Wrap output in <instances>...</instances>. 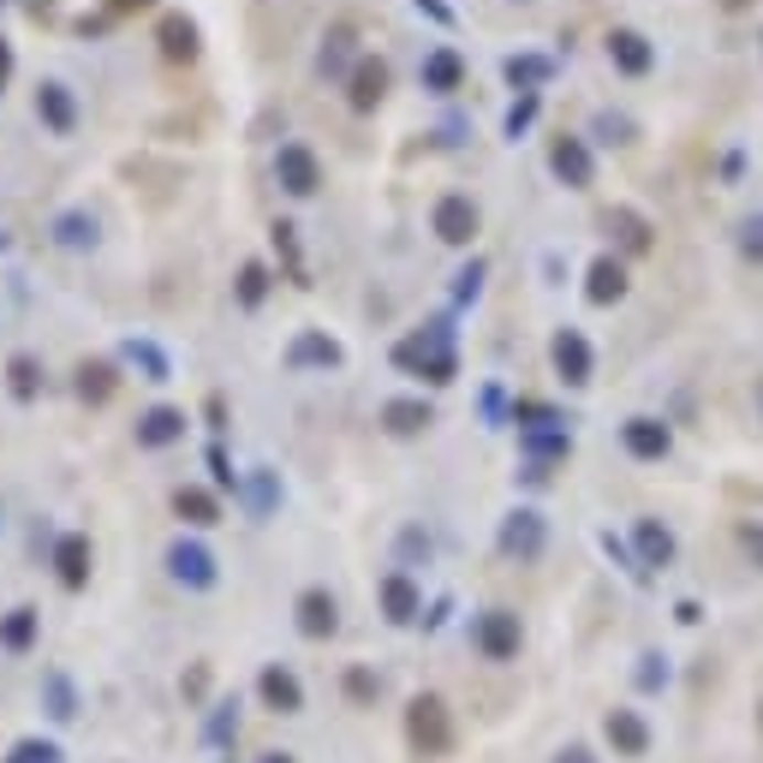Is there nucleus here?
<instances>
[{
	"label": "nucleus",
	"mask_w": 763,
	"mask_h": 763,
	"mask_svg": "<svg viewBox=\"0 0 763 763\" xmlns=\"http://www.w3.org/2000/svg\"><path fill=\"white\" fill-rule=\"evenodd\" d=\"M394 364L412 376H430V382H453V370H460V358H453V329L448 316L423 322L418 334H406L400 346H394Z\"/></svg>",
	"instance_id": "1"
},
{
	"label": "nucleus",
	"mask_w": 763,
	"mask_h": 763,
	"mask_svg": "<svg viewBox=\"0 0 763 763\" xmlns=\"http://www.w3.org/2000/svg\"><path fill=\"white\" fill-rule=\"evenodd\" d=\"M168 572L185 584V591H209L215 579H222V567H215V549L197 537H173L168 542Z\"/></svg>",
	"instance_id": "2"
},
{
	"label": "nucleus",
	"mask_w": 763,
	"mask_h": 763,
	"mask_svg": "<svg viewBox=\"0 0 763 763\" xmlns=\"http://www.w3.org/2000/svg\"><path fill=\"white\" fill-rule=\"evenodd\" d=\"M275 180H281L287 197H316L322 161H316L311 143H281V150H275Z\"/></svg>",
	"instance_id": "3"
},
{
	"label": "nucleus",
	"mask_w": 763,
	"mask_h": 763,
	"mask_svg": "<svg viewBox=\"0 0 763 763\" xmlns=\"http://www.w3.org/2000/svg\"><path fill=\"white\" fill-rule=\"evenodd\" d=\"M155 49H161V61H168V66H191L203 54L197 19H191V12H161V19H155Z\"/></svg>",
	"instance_id": "4"
},
{
	"label": "nucleus",
	"mask_w": 763,
	"mask_h": 763,
	"mask_svg": "<svg viewBox=\"0 0 763 763\" xmlns=\"http://www.w3.org/2000/svg\"><path fill=\"white\" fill-rule=\"evenodd\" d=\"M388 84H394V72L382 54H364L358 66H352V78H346V101H352V114H376L382 101H388Z\"/></svg>",
	"instance_id": "5"
},
{
	"label": "nucleus",
	"mask_w": 763,
	"mask_h": 763,
	"mask_svg": "<svg viewBox=\"0 0 763 763\" xmlns=\"http://www.w3.org/2000/svg\"><path fill=\"white\" fill-rule=\"evenodd\" d=\"M472 644H477L483 656H490V663H513V656H519V614H507V609L477 614Z\"/></svg>",
	"instance_id": "6"
},
{
	"label": "nucleus",
	"mask_w": 763,
	"mask_h": 763,
	"mask_svg": "<svg viewBox=\"0 0 763 763\" xmlns=\"http://www.w3.org/2000/svg\"><path fill=\"white\" fill-rule=\"evenodd\" d=\"M430 227H436V239H442V245H472L477 239V203L460 197V191H448V197H436Z\"/></svg>",
	"instance_id": "7"
},
{
	"label": "nucleus",
	"mask_w": 763,
	"mask_h": 763,
	"mask_svg": "<svg viewBox=\"0 0 763 763\" xmlns=\"http://www.w3.org/2000/svg\"><path fill=\"white\" fill-rule=\"evenodd\" d=\"M36 120L54 131V138H72L78 131V96H72L66 78H42L36 84Z\"/></svg>",
	"instance_id": "8"
},
{
	"label": "nucleus",
	"mask_w": 763,
	"mask_h": 763,
	"mask_svg": "<svg viewBox=\"0 0 763 763\" xmlns=\"http://www.w3.org/2000/svg\"><path fill=\"white\" fill-rule=\"evenodd\" d=\"M341 341L334 334H322V329H299L287 341V370H341Z\"/></svg>",
	"instance_id": "9"
},
{
	"label": "nucleus",
	"mask_w": 763,
	"mask_h": 763,
	"mask_svg": "<svg viewBox=\"0 0 763 763\" xmlns=\"http://www.w3.org/2000/svg\"><path fill=\"white\" fill-rule=\"evenodd\" d=\"M49 239L61 245V251H96V245H101L96 209H78V203H72V209H61V215L49 222Z\"/></svg>",
	"instance_id": "10"
},
{
	"label": "nucleus",
	"mask_w": 763,
	"mask_h": 763,
	"mask_svg": "<svg viewBox=\"0 0 763 763\" xmlns=\"http://www.w3.org/2000/svg\"><path fill=\"white\" fill-rule=\"evenodd\" d=\"M185 412L180 406H150V412H138V423H131V436H138V448H173V442H185Z\"/></svg>",
	"instance_id": "11"
},
{
	"label": "nucleus",
	"mask_w": 763,
	"mask_h": 763,
	"mask_svg": "<svg viewBox=\"0 0 763 763\" xmlns=\"http://www.w3.org/2000/svg\"><path fill=\"white\" fill-rule=\"evenodd\" d=\"M412 740H418V752H430V757L453 745L448 703H442V698H418V703H412Z\"/></svg>",
	"instance_id": "12"
},
{
	"label": "nucleus",
	"mask_w": 763,
	"mask_h": 763,
	"mask_svg": "<svg viewBox=\"0 0 763 763\" xmlns=\"http://www.w3.org/2000/svg\"><path fill=\"white\" fill-rule=\"evenodd\" d=\"M549 358H555V370H561L567 388H584V382H591V341H584L579 329H561V334H555Z\"/></svg>",
	"instance_id": "13"
},
{
	"label": "nucleus",
	"mask_w": 763,
	"mask_h": 763,
	"mask_svg": "<svg viewBox=\"0 0 763 763\" xmlns=\"http://www.w3.org/2000/svg\"><path fill=\"white\" fill-rule=\"evenodd\" d=\"M549 168H555V180L572 185V191H584V185H591V173H597L591 168V150H584V138H567V131L549 143Z\"/></svg>",
	"instance_id": "14"
},
{
	"label": "nucleus",
	"mask_w": 763,
	"mask_h": 763,
	"mask_svg": "<svg viewBox=\"0 0 763 763\" xmlns=\"http://www.w3.org/2000/svg\"><path fill=\"white\" fill-rule=\"evenodd\" d=\"M502 555H513V561H537V555H542V519H537L531 507L507 513V525H502Z\"/></svg>",
	"instance_id": "15"
},
{
	"label": "nucleus",
	"mask_w": 763,
	"mask_h": 763,
	"mask_svg": "<svg viewBox=\"0 0 763 763\" xmlns=\"http://www.w3.org/2000/svg\"><path fill=\"white\" fill-rule=\"evenodd\" d=\"M54 572H61L66 591H84V584H90V537L66 531L61 542H54Z\"/></svg>",
	"instance_id": "16"
},
{
	"label": "nucleus",
	"mask_w": 763,
	"mask_h": 763,
	"mask_svg": "<svg viewBox=\"0 0 763 763\" xmlns=\"http://www.w3.org/2000/svg\"><path fill=\"white\" fill-rule=\"evenodd\" d=\"M257 692H262V703H269L275 716H292V710H304V686H299V674H292V668H281V663H269V668H262Z\"/></svg>",
	"instance_id": "17"
},
{
	"label": "nucleus",
	"mask_w": 763,
	"mask_h": 763,
	"mask_svg": "<svg viewBox=\"0 0 763 763\" xmlns=\"http://www.w3.org/2000/svg\"><path fill=\"white\" fill-rule=\"evenodd\" d=\"M364 54H358V36H352V24H334L329 36H322V54H316V66H322V78H352V66H358Z\"/></svg>",
	"instance_id": "18"
},
{
	"label": "nucleus",
	"mask_w": 763,
	"mask_h": 763,
	"mask_svg": "<svg viewBox=\"0 0 763 763\" xmlns=\"http://www.w3.org/2000/svg\"><path fill=\"white\" fill-rule=\"evenodd\" d=\"M334 626H341V603H334L329 591H304L299 597V633L304 638H334Z\"/></svg>",
	"instance_id": "19"
},
{
	"label": "nucleus",
	"mask_w": 763,
	"mask_h": 763,
	"mask_svg": "<svg viewBox=\"0 0 763 763\" xmlns=\"http://www.w3.org/2000/svg\"><path fill=\"white\" fill-rule=\"evenodd\" d=\"M418 609H423L418 584L406 579V572H388V579H382V614H388L394 626H406V621H418Z\"/></svg>",
	"instance_id": "20"
},
{
	"label": "nucleus",
	"mask_w": 763,
	"mask_h": 763,
	"mask_svg": "<svg viewBox=\"0 0 763 763\" xmlns=\"http://www.w3.org/2000/svg\"><path fill=\"white\" fill-rule=\"evenodd\" d=\"M120 358L131 364V370H138L143 382H173V364H168V352H161L150 334H131V341L120 346Z\"/></svg>",
	"instance_id": "21"
},
{
	"label": "nucleus",
	"mask_w": 763,
	"mask_h": 763,
	"mask_svg": "<svg viewBox=\"0 0 763 763\" xmlns=\"http://www.w3.org/2000/svg\"><path fill=\"white\" fill-rule=\"evenodd\" d=\"M621 442H626V453H633V460H663V453H668V423H656V418H626Z\"/></svg>",
	"instance_id": "22"
},
{
	"label": "nucleus",
	"mask_w": 763,
	"mask_h": 763,
	"mask_svg": "<svg viewBox=\"0 0 763 763\" xmlns=\"http://www.w3.org/2000/svg\"><path fill=\"white\" fill-rule=\"evenodd\" d=\"M173 513H180L185 525H222V502H215L209 490H197V483H180V490H173Z\"/></svg>",
	"instance_id": "23"
},
{
	"label": "nucleus",
	"mask_w": 763,
	"mask_h": 763,
	"mask_svg": "<svg viewBox=\"0 0 763 763\" xmlns=\"http://www.w3.org/2000/svg\"><path fill=\"white\" fill-rule=\"evenodd\" d=\"M430 423H436V412L423 400H388L382 406V430L388 436H423Z\"/></svg>",
	"instance_id": "24"
},
{
	"label": "nucleus",
	"mask_w": 763,
	"mask_h": 763,
	"mask_svg": "<svg viewBox=\"0 0 763 763\" xmlns=\"http://www.w3.org/2000/svg\"><path fill=\"white\" fill-rule=\"evenodd\" d=\"M609 61L626 72V78H644L651 72V42L638 31H609Z\"/></svg>",
	"instance_id": "25"
},
{
	"label": "nucleus",
	"mask_w": 763,
	"mask_h": 763,
	"mask_svg": "<svg viewBox=\"0 0 763 763\" xmlns=\"http://www.w3.org/2000/svg\"><path fill=\"white\" fill-rule=\"evenodd\" d=\"M460 78H465V61L453 49H436L430 61H423V90H430V96H453V90H460Z\"/></svg>",
	"instance_id": "26"
},
{
	"label": "nucleus",
	"mask_w": 763,
	"mask_h": 763,
	"mask_svg": "<svg viewBox=\"0 0 763 763\" xmlns=\"http://www.w3.org/2000/svg\"><path fill=\"white\" fill-rule=\"evenodd\" d=\"M114 388H120V370H114L108 358H84L78 364V400L101 406V400H114Z\"/></svg>",
	"instance_id": "27"
},
{
	"label": "nucleus",
	"mask_w": 763,
	"mask_h": 763,
	"mask_svg": "<svg viewBox=\"0 0 763 763\" xmlns=\"http://www.w3.org/2000/svg\"><path fill=\"white\" fill-rule=\"evenodd\" d=\"M584 299L591 304H614V299H626V269L614 257H597L591 262V281H584Z\"/></svg>",
	"instance_id": "28"
},
{
	"label": "nucleus",
	"mask_w": 763,
	"mask_h": 763,
	"mask_svg": "<svg viewBox=\"0 0 763 763\" xmlns=\"http://www.w3.org/2000/svg\"><path fill=\"white\" fill-rule=\"evenodd\" d=\"M7 394L19 406H31L42 394V364L31 358V352H12V358H7Z\"/></svg>",
	"instance_id": "29"
},
{
	"label": "nucleus",
	"mask_w": 763,
	"mask_h": 763,
	"mask_svg": "<svg viewBox=\"0 0 763 763\" xmlns=\"http://www.w3.org/2000/svg\"><path fill=\"white\" fill-rule=\"evenodd\" d=\"M36 626H42V614H36V609H12V614H0V651L24 656V651L36 644Z\"/></svg>",
	"instance_id": "30"
},
{
	"label": "nucleus",
	"mask_w": 763,
	"mask_h": 763,
	"mask_svg": "<svg viewBox=\"0 0 763 763\" xmlns=\"http://www.w3.org/2000/svg\"><path fill=\"white\" fill-rule=\"evenodd\" d=\"M609 740H614V752H621V757H644V745H651V728H644L633 710H614V716H609Z\"/></svg>",
	"instance_id": "31"
},
{
	"label": "nucleus",
	"mask_w": 763,
	"mask_h": 763,
	"mask_svg": "<svg viewBox=\"0 0 763 763\" xmlns=\"http://www.w3.org/2000/svg\"><path fill=\"white\" fill-rule=\"evenodd\" d=\"M633 537H638V561H644V567H668V561H674V537H668V525L638 519V525H633Z\"/></svg>",
	"instance_id": "32"
},
{
	"label": "nucleus",
	"mask_w": 763,
	"mask_h": 763,
	"mask_svg": "<svg viewBox=\"0 0 763 763\" xmlns=\"http://www.w3.org/2000/svg\"><path fill=\"white\" fill-rule=\"evenodd\" d=\"M269 287H275V275H269V262H245L239 269V281H233V299H239V311H257L262 299H269Z\"/></svg>",
	"instance_id": "33"
},
{
	"label": "nucleus",
	"mask_w": 763,
	"mask_h": 763,
	"mask_svg": "<svg viewBox=\"0 0 763 763\" xmlns=\"http://www.w3.org/2000/svg\"><path fill=\"white\" fill-rule=\"evenodd\" d=\"M275 502H281V472H257L245 477V507H251V519H269L275 513Z\"/></svg>",
	"instance_id": "34"
},
{
	"label": "nucleus",
	"mask_w": 763,
	"mask_h": 763,
	"mask_svg": "<svg viewBox=\"0 0 763 763\" xmlns=\"http://www.w3.org/2000/svg\"><path fill=\"white\" fill-rule=\"evenodd\" d=\"M269 239H275V251H281V262H287V281H292V287H311V281H304V251H299V227H292V222H275V227H269Z\"/></svg>",
	"instance_id": "35"
},
{
	"label": "nucleus",
	"mask_w": 763,
	"mask_h": 763,
	"mask_svg": "<svg viewBox=\"0 0 763 763\" xmlns=\"http://www.w3.org/2000/svg\"><path fill=\"white\" fill-rule=\"evenodd\" d=\"M42 698H49V716H54V722H72V716H78V692H72V680H66L61 668L42 674Z\"/></svg>",
	"instance_id": "36"
},
{
	"label": "nucleus",
	"mask_w": 763,
	"mask_h": 763,
	"mask_svg": "<svg viewBox=\"0 0 763 763\" xmlns=\"http://www.w3.org/2000/svg\"><path fill=\"white\" fill-rule=\"evenodd\" d=\"M603 227H609V233H621L626 251H651V227H644V215H633V209H609V215H603Z\"/></svg>",
	"instance_id": "37"
},
{
	"label": "nucleus",
	"mask_w": 763,
	"mask_h": 763,
	"mask_svg": "<svg viewBox=\"0 0 763 763\" xmlns=\"http://www.w3.org/2000/svg\"><path fill=\"white\" fill-rule=\"evenodd\" d=\"M502 72H507V84H513V90L537 96V84L549 78V61H537V54H513V61H507Z\"/></svg>",
	"instance_id": "38"
},
{
	"label": "nucleus",
	"mask_w": 763,
	"mask_h": 763,
	"mask_svg": "<svg viewBox=\"0 0 763 763\" xmlns=\"http://www.w3.org/2000/svg\"><path fill=\"white\" fill-rule=\"evenodd\" d=\"M203 465H209V483H215V490H233V495L245 490V477L233 472V460H227V448H222V442H209V453H203Z\"/></svg>",
	"instance_id": "39"
},
{
	"label": "nucleus",
	"mask_w": 763,
	"mask_h": 763,
	"mask_svg": "<svg viewBox=\"0 0 763 763\" xmlns=\"http://www.w3.org/2000/svg\"><path fill=\"white\" fill-rule=\"evenodd\" d=\"M525 448H531V453H542V460H549V453H567L572 442H567V430H525Z\"/></svg>",
	"instance_id": "40"
},
{
	"label": "nucleus",
	"mask_w": 763,
	"mask_h": 763,
	"mask_svg": "<svg viewBox=\"0 0 763 763\" xmlns=\"http://www.w3.org/2000/svg\"><path fill=\"white\" fill-rule=\"evenodd\" d=\"M531 120H537V96H519V101H513V108H507L502 131H507V138H519V131L531 126Z\"/></svg>",
	"instance_id": "41"
},
{
	"label": "nucleus",
	"mask_w": 763,
	"mask_h": 763,
	"mask_svg": "<svg viewBox=\"0 0 763 763\" xmlns=\"http://www.w3.org/2000/svg\"><path fill=\"white\" fill-rule=\"evenodd\" d=\"M7 763H61V745H49V740H24Z\"/></svg>",
	"instance_id": "42"
},
{
	"label": "nucleus",
	"mask_w": 763,
	"mask_h": 763,
	"mask_svg": "<svg viewBox=\"0 0 763 763\" xmlns=\"http://www.w3.org/2000/svg\"><path fill=\"white\" fill-rule=\"evenodd\" d=\"M477 287H483V262L472 257L460 275H453V299H477Z\"/></svg>",
	"instance_id": "43"
},
{
	"label": "nucleus",
	"mask_w": 763,
	"mask_h": 763,
	"mask_svg": "<svg viewBox=\"0 0 763 763\" xmlns=\"http://www.w3.org/2000/svg\"><path fill=\"white\" fill-rule=\"evenodd\" d=\"M233 728H239V703H222V710L209 716V740H227Z\"/></svg>",
	"instance_id": "44"
},
{
	"label": "nucleus",
	"mask_w": 763,
	"mask_h": 763,
	"mask_svg": "<svg viewBox=\"0 0 763 763\" xmlns=\"http://www.w3.org/2000/svg\"><path fill=\"white\" fill-rule=\"evenodd\" d=\"M101 7H108V19H138V12L161 7V0H101Z\"/></svg>",
	"instance_id": "45"
},
{
	"label": "nucleus",
	"mask_w": 763,
	"mask_h": 763,
	"mask_svg": "<svg viewBox=\"0 0 763 763\" xmlns=\"http://www.w3.org/2000/svg\"><path fill=\"white\" fill-rule=\"evenodd\" d=\"M108 12H84V19H72V31H78V36H101V31H108Z\"/></svg>",
	"instance_id": "46"
},
{
	"label": "nucleus",
	"mask_w": 763,
	"mask_h": 763,
	"mask_svg": "<svg viewBox=\"0 0 763 763\" xmlns=\"http://www.w3.org/2000/svg\"><path fill=\"white\" fill-rule=\"evenodd\" d=\"M12 66H19V54H12V42L0 36V96H7V84H12Z\"/></svg>",
	"instance_id": "47"
},
{
	"label": "nucleus",
	"mask_w": 763,
	"mask_h": 763,
	"mask_svg": "<svg viewBox=\"0 0 763 763\" xmlns=\"http://www.w3.org/2000/svg\"><path fill=\"white\" fill-rule=\"evenodd\" d=\"M740 542H745V555H752V561H763V525H745Z\"/></svg>",
	"instance_id": "48"
},
{
	"label": "nucleus",
	"mask_w": 763,
	"mask_h": 763,
	"mask_svg": "<svg viewBox=\"0 0 763 763\" xmlns=\"http://www.w3.org/2000/svg\"><path fill=\"white\" fill-rule=\"evenodd\" d=\"M412 7L423 12V19H436V24H453V12L442 7V0H412Z\"/></svg>",
	"instance_id": "49"
},
{
	"label": "nucleus",
	"mask_w": 763,
	"mask_h": 763,
	"mask_svg": "<svg viewBox=\"0 0 763 763\" xmlns=\"http://www.w3.org/2000/svg\"><path fill=\"white\" fill-rule=\"evenodd\" d=\"M346 686H352V698H370V692H376L370 674H346Z\"/></svg>",
	"instance_id": "50"
},
{
	"label": "nucleus",
	"mask_w": 763,
	"mask_h": 763,
	"mask_svg": "<svg viewBox=\"0 0 763 763\" xmlns=\"http://www.w3.org/2000/svg\"><path fill=\"white\" fill-rule=\"evenodd\" d=\"M745 251H752V257H763V222H752V227H745Z\"/></svg>",
	"instance_id": "51"
},
{
	"label": "nucleus",
	"mask_w": 763,
	"mask_h": 763,
	"mask_svg": "<svg viewBox=\"0 0 763 763\" xmlns=\"http://www.w3.org/2000/svg\"><path fill=\"white\" fill-rule=\"evenodd\" d=\"M31 7V19H54V0H24Z\"/></svg>",
	"instance_id": "52"
},
{
	"label": "nucleus",
	"mask_w": 763,
	"mask_h": 763,
	"mask_svg": "<svg viewBox=\"0 0 763 763\" xmlns=\"http://www.w3.org/2000/svg\"><path fill=\"white\" fill-rule=\"evenodd\" d=\"M561 763H597V757L584 752V745H567V752H561Z\"/></svg>",
	"instance_id": "53"
},
{
	"label": "nucleus",
	"mask_w": 763,
	"mask_h": 763,
	"mask_svg": "<svg viewBox=\"0 0 763 763\" xmlns=\"http://www.w3.org/2000/svg\"><path fill=\"white\" fill-rule=\"evenodd\" d=\"M722 7H728V12H745V7H752V0H722Z\"/></svg>",
	"instance_id": "54"
},
{
	"label": "nucleus",
	"mask_w": 763,
	"mask_h": 763,
	"mask_svg": "<svg viewBox=\"0 0 763 763\" xmlns=\"http://www.w3.org/2000/svg\"><path fill=\"white\" fill-rule=\"evenodd\" d=\"M257 763H292L287 752H269V757H257Z\"/></svg>",
	"instance_id": "55"
},
{
	"label": "nucleus",
	"mask_w": 763,
	"mask_h": 763,
	"mask_svg": "<svg viewBox=\"0 0 763 763\" xmlns=\"http://www.w3.org/2000/svg\"><path fill=\"white\" fill-rule=\"evenodd\" d=\"M7 245H12V239H7V233H0V251H7Z\"/></svg>",
	"instance_id": "56"
},
{
	"label": "nucleus",
	"mask_w": 763,
	"mask_h": 763,
	"mask_svg": "<svg viewBox=\"0 0 763 763\" xmlns=\"http://www.w3.org/2000/svg\"><path fill=\"white\" fill-rule=\"evenodd\" d=\"M0 12H7V0H0Z\"/></svg>",
	"instance_id": "57"
}]
</instances>
